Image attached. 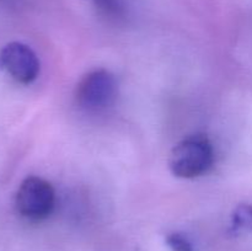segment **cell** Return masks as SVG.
Segmentation results:
<instances>
[{"label":"cell","instance_id":"8992f818","mask_svg":"<svg viewBox=\"0 0 252 251\" xmlns=\"http://www.w3.org/2000/svg\"><path fill=\"white\" fill-rule=\"evenodd\" d=\"M101 12L110 17H120L125 12L123 0H93Z\"/></svg>","mask_w":252,"mask_h":251},{"label":"cell","instance_id":"3957f363","mask_svg":"<svg viewBox=\"0 0 252 251\" xmlns=\"http://www.w3.org/2000/svg\"><path fill=\"white\" fill-rule=\"evenodd\" d=\"M118 85L115 75L106 69L86 74L76 88L75 98L83 110L90 112L106 110L117 98Z\"/></svg>","mask_w":252,"mask_h":251},{"label":"cell","instance_id":"6da1fadb","mask_svg":"<svg viewBox=\"0 0 252 251\" xmlns=\"http://www.w3.org/2000/svg\"><path fill=\"white\" fill-rule=\"evenodd\" d=\"M213 160V147L208 138L194 134L185 138L171 150L169 166L175 176L193 179L208 171Z\"/></svg>","mask_w":252,"mask_h":251},{"label":"cell","instance_id":"7a4b0ae2","mask_svg":"<svg viewBox=\"0 0 252 251\" xmlns=\"http://www.w3.org/2000/svg\"><path fill=\"white\" fill-rule=\"evenodd\" d=\"M56 193L46 180L29 176L21 182L15 197V206L21 217L32 221L48 218L53 212Z\"/></svg>","mask_w":252,"mask_h":251},{"label":"cell","instance_id":"5b68a950","mask_svg":"<svg viewBox=\"0 0 252 251\" xmlns=\"http://www.w3.org/2000/svg\"><path fill=\"white\" fill-rule=\"evenodd\" d=\"M252 231V206L248 203L239 204L231 216L230 233L238 235Z\"/></svg>","mask_w":252,"mask_h":251},{"label":"cell","instance_id":"277c9868","mask_svg":"<svg viewBox=\"0 0 252 251\" xmlns=\"http://www.w3.org/2000/svg\"><path fill=\"white\" fill-rule=\"evenodd\" d=\"M0 69H5L20 84L36 80L39 73V61L27 44L10 42L0 51Z\"/></svg>","mask_w":252,"mask_h":251},{"label":"cell","instance_id":"52a82bcc","mask_svg":"<svg viewBox=\"0 0 252 251\" xmlns=\"http://www.w3.org/2000/svg\"><path fill=\"white\" fill-rule=\"evenodd\" d=\"M166 243L172 251H193V245L185 234L171 233L166 236Z\"/></svg>","mask_w":252,"mask_h":251}]
</instances>
